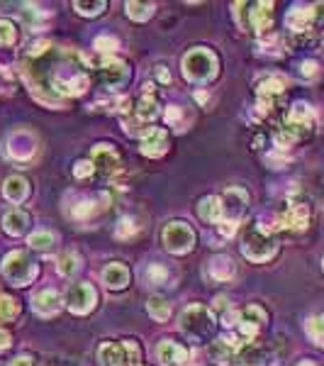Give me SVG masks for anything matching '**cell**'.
Segmentation results:
<instances>
[{
    "instance_id": "6",
    "label": "cell",
    "mask_w": 324,
    "mask_h": 366,
    "mask_svg": "<svg viewBox=\"0 0 324 366\" xmlns=\"http://www.w3.org/2000/svg\"><path fill=\"white\" fill-rule=\"evenodd\" d=\"M3 276L15 286H27L37 276V264L30 259L27 251H10L3 259Z\"/></svg>"
},
{
    "instance_id": "7",
    "label": "cell",
    "mask_w": 324,
    "mask_h": 366,
    "mask_svg": "<svg viewBox=\"0 0 324 366\" xmlns=\"http://www.w3.org/2000/svg\"><path fill=\"white\" fill-rule=\"evenodd\" d=\"M161 239H163V247L173 254H185L195 247V232L190 230V225L185 222L176 220V222H168L161 232Z\"/></svg>"
},
{
    "instance_id": "38",
    "label": "cell",
    "mask_w": 324,
    "mask_h": 366,
    "mask_svg": "<svg viewBox=\"0 0 324 366\" xmlns=\"http://www.w3.org/2000/svg\"><path fill=\"white\" fill-rule=\"evenodd\" d=\"M105 8H107V3H102V0H98V3H83V0L73 3V10L81 15H100Z\"/></svg>"
},
{
    "instance_id": "47",
    "label": "cell",
    "mask_w": 324,
    "mask_h": 366,
    "mask_svg": "<svg viewBox=\"0 0 324 366\" xmlns=\"http://www.w3.org/2000/svg\"><path fill=\"white\" fill-rule=\"evenodd\" d=\"M10 342H13V337H10L8 330H0V352H3V350H8V347H10Z\"/></svg>"
},
{
    "instance_id": "50",
    "label": "cell",
    "mask_w": 324,
    "mask_h": 366,
    "mask_svg": "<svg viewBox=\"0 0 324 366\" xmlns=\"http://www.w3.org/2000/svg\"><path fill=\"white\" fill-rule=\"evenodd\" d=\"M298 366H317V364L315 362H300Z\"/></svg>"
},
{
    "instance_id": "25",
    "label": "cell",
    "mask_w": 324,
    "mask_h": 366,
    "mask_svg": "<svg viewBox=\"0 0 324 366\" xmlns=\"http://www.w3.org/2000/svg\"><path fill=\"white\" fill-rule=\"evenodd\" d=\"M27 225H30V217H27V213L22 208H13L8 210L3 217V227L8 234H13V237H20V234L27 232Z\"/></svg>"
},
{
    "instance_id": "26",
    "label": "cell",
    "mask_w": 324,
    "mask_h": 366,
    "mask_svg": "<svg viewBox=\"0 0 324 366\" xmlns=\"http://www.w3.org/2000/svg\"><path fill=\"white\" fill-rule=\"evenodd\" d=\"M198 213L205 222H212V225H220L225 220V208H222V198L217 196H210L202 198L200 205H198Z\"/></svg>"
},
{
    "instance_id": "33",
    "label": "cell",
    "mask_w": 324,
    "mask_h": 366,
    "mask_svg": "<svg viewBox=\"0 0 324 366\" xmlns=\"http://www.w3.org/2000/svg\"><path fill=\"white\" fill-rule=\"evenodd\" d=\"M17 315H20V305H17V300L0 291V323L15 320Z\"/></svg>"
},
{
    "instance_id": "15",
    "label": "cell",
    "mask_w": 324,
    "mask_h": 366,
    "mask_svg": "<svg viewBox=\"0 0 324 366\" xmlns=\"http://www.w3.org/2000/svg\"><path fill=\"white\" fill-rule=\"evenodd\" d=\"M249 205V196L242 188H227L225 196H222V208H225V220L239 222V217L244 215Z\"/></svg>"
},
{
    "instance_id": "49",
    "label": "cell",
    "mask_w": 324,
    "mask_h": 366,
    "mask_svg": "<svg viewBox=\"0 0 324 366\" xmlns=\"http://www.w3.org/2000/svg\"><path fill=\"white\" fill-rule=\"evenodd\" d=\"M156 78H158V81H163V83H168V81H171L166 66H156Z\"/></svg>"
},
{
    "instance_id": "19",
    "label": "cell",
    "mask_w": 324,
    "mask_h": 366,
    "mask_svg": "<svg viewBox=\"0 0 324 366\" xmlns=\"http://www.w3.org/2000/svg\"><path fill=\"white\" fill-rule=\"evenodd\" d=\"M156 357L163 366H185L188 350L183 345H178V342L163 340L161 345L156 347Z\"/></svg>"
},
{
    "instance_id": "35",
    "label": "cell",
    "mask_w": 324,
    "mask_h": 366,
    "mask_svg": "<svg viewBox=\"0 0 324 366\" xmlns=\"http://www.w3.org/2000/svg\"><path fill=\"white\" fill-rule=\"evenodd\" d=\"M17 42V27L13 20H0V47H13Z\"/></svg>"
},
{
    "instance_id": "11",
    "label": "cell",
    "mask_w": 324,
    "mask_h": 366,
    "mask_svg": "<svg viewBox=\"0 0 324 366\" xmlns=\"http://www.w3.org/2000/svg\"><path fill=\"white\" fill-rule=\"evenodd\" d=\"M98 68V78L102 85H107V88H119L124 81L129 78V68L124 61L115 59V56H102V59L95 64Z\"/></svg>"
},
{
    "instance_id": "45",
    "label": "cell",
    "mask_w": 324,
    "mask_h": 366,
    "mask_svg": "<svg viewBox=\"0 0 324 366\" xmlns=\"http://www.w3.org/2000/svg\"><path fill=\"white\" fill-rule=\"evenodd\" d=\"M217 230H220V234L222 237H232V234L237 232V222H232V220H222L220 225H217Z\"/></svg>"
},
{
    "instance_id": "8",
    "label": "cell",
    "mask_w": 324,
    "mask_h": 366,
    "mask_svg": "<svg viewBox=\"0 0 324 366\" xmlns=\"http://www.w3.org/2000/svg\"><path fill=\"white\" fill-rule=\"evenodd\" d=\"M286 90V81L281 76H266L256 85V113L259 115H271L278 98Z\"/></svg>"
},
{
    "instance_id": "42",
    "label": "cell",
    "mask_w": 324,
    "mask_h": 366,
    "mask_svg": "<svg viewBox=\"0 0 324 366\" xmlns=\"http://www.w3.org/2000/svg\"><path fill=\"white\" fill-rule=\"evenodd\" d=\"M166 122L173 125V127H183V108L171 105L166 110Z\"/></svg>"
},
{
    "instance_id": "32",
    "label": "cell",
    "mask_w": 324,
    "mask_h": 366,
    "mask_svg": "<svg viewBox=\"0 0 324 366\" xmlns=\"http://www.w3.org/2000/svg\"><path fill=\"white\" fill-rule=\"evenodd\" d=\"M124 8H127V15L132 17V20H136V22H146V20H149V17L153 15L156 5H153V3H132V0H129V3L124 5Z\"/></svg>"
},
{
    "instance_id": "37",
    "label": "cell",
    "mask_w": 324,
    "mask_h": 366,
    "mask_svg": "<svg viewBox=\"0 0 324 366\" xmlns=\"http://www.w3.org/2000/svg\"><path fill=\"white\" fill-rule=\"evenodd\" d=\"M93 47L95 51H102V54H110V51H115L119 47V42L112 34H100V37H95V42H93Z\"/></svg>"
},
{
    "instance_id": "10",
    "label": "cell",
    "mask_w": 324,
    "mask_h": 366,
    "mask_svg": "<svg viewBox=\"0 0 324 366\" xmlns=\"http://www.w3.org/2000/svg\"><path fill=\"white\" fill-rule=\"evenodd\" d=\"M95 303H98V293H95V288L90 283H73L66 293L68 310L76 313V315L90 313L95 308Z\"/></svg>"
},
{
    "instance_id": "3",
    "label": "cell",
    "mask_w": 324,
    "mask_h": 366,
    "mask_svg": "<svg viewBox=\"0 0 324 366\" xmlns=\"http://www.w3.org/2000/svg\"><path fill=\"white\" fill-rule=\"evenodd\" d=\"M100 366H144L141 364L139 345L132 340L122 342H102L98 347Z\"/></svg>"
},
{
    "instance_id": "9",
    "label": "cell",
    "mask_w": 324,
    "mask_h": 366,
    "mask_svg": "<svg viewBox=\"0 0 324 366\" xmlns=\"http://www.w3.org/2000/svg\"><path fill=\"white\" fill-rule=\"evenodd\" d=\"M310 205L303 200H290L283 208V213L276 215V227L278 230H290V232H303L310 225Z\"/></svg>"
},
{
    "instance_id": "36",
    "label": "cell",
    "mask_w": 324,
    "mask_h": 366,
    "mask_svg": "<svg viewBox=\"0 0 324 366\" xmlns=\"http://www.w3.org/2000/svg\"><path fill=\"white\" fill-rule=\"evenodd\" d=\"M25 20H27V25L32 27V30H42V25L47 22V13L44 10H39V8H34V5H25Z\"/></svg>"
},
{
    "instance_id": "34",
    "label": "cell",
    "mask_w": 324,
    "mask_h": 366,
    "mask_svg": "<svg viewBox=\"0 0 324 366\" xmlns=\"http://www.w3.org/2000/svg\"><path fill=\"white\" fill-rule=\"evenodd\" d=\"M305 330H307V337H310L315 345L324 347V318H310L305 323Z\"/></svg>"
},
{
    "instance_id": "27",
    "label": "cell",
    "mask_w": 324,
    "mask_h": 366,
    "mask_svg": "<svg viewBox=\"0 0 324 366\" xmlns=\"http://www.w3.org/2000/svg\"><path fill=\"white\" fill-rule=\"evenodd\" d=\"M3 193H5V198H8L10 203L20 205L22 200L30 196V183H27V179H22V176H10V179L5 181V186H3Z\"/></svg>"
},
{
    "instance_id": "13",
    "label": "cell",
    "mask_w": 324,
    "mask_h": 366,
    "mask_svg": "<svg viewBox=\"0 0 324 366\" xmlns=\"http://www.w3.org/2000/svg\"><path fill=\"white\" fill-rule=\"evenodd\" d=\"M139 147H141V154H144V157H149V159L161 157V154H166V150H168V132L161 127L144 130V132H141Z\"/></svg>"
},
{
    "instance_id": "5",
    "label": "cell",
    "mask_w": 324,
    "mask_h": 366,
    "mask_svg": "<svg viewBox=\"0 0 324 366\" xmlns=\"http://www.w3.org/2000/svg\"><path fill=\"white\" fill-rule=\"evenodd\" d=\"M180 330L193 340H207L215 330V315L205 305H188L180 313Z\"/></svg>"
},
{
    "instance_id": "48",
    "label": "cell",
    "mask_w": 324,
    "mask_h": 366,
    "mask_svg": "<svg viewBox=\"0 0 324 366\" xmlns=\"http://www.w3.org/2000/svg\"><path fill=\"white\" fill-rule=\"evenodd\" d=\"M10 366H34V362H32V357H17V359H13V364Z\"/></svg>"
},
{
    "instance_id": "39",
    "label": "cell",
    "mask_w": 324,
    "mask_h": 366,
    "mask_svg": "<svg viewBox=\"0 0 324 366\" xmlns=\"http://www.w3.org/2000/svg\"><path fill=\"white\" fill-rule=\"evenodd\" d=\"M93 213H95V200H78L76 208L71 210V215L76 217V220H88Z\"/></svg>"
},
{
    "instance_id": "43",
    "label": "cell",
    "mask_w": 324,
    "mask_h": 366,
    "mask_svg": "<svg viewBox=\"0 0 324 366\" xmlns=\"http://www.w3.org/2000/svg\"><path fill=\"white\" fill-rule=\"evenodd\" d=\"M93 171H95L93 162H78L76 167H73V176H76V179H90Z\"/></svg>"
},
{
    "instance_id": "18",
    "label": "cell",
    "mask_w": 324,
    "mask_h": 366,
    "mask_svg": "<svg viewBox=\"0 0 324 366\" xmlns=\"http://www.w3.org/2000/svg\"><path fill=\"white\" fill-rule=\"evenodd\" d=\"M132 115H134V122L136 125L153 122V120H156V115H158V103L151 95V85H144V93H141V98L134 103Z\"/></svg>"
},
{
    "instance_id": "4",
    "label": "cell",
    "mask_w": 324,
    "mask_h": 366,
    "mask_svg": "<svg viewBox=\"0 0 324 366\" xmlns=\"http://www.w3.org/2000/svg\"><path fill=\"white\" fill-rule=\"evenodd\" d=\"M278 249V242L276 237H273V232L264 230L261 225L252 227L247 234H244L242 239V251L247 259L256 261V264H261V261H269L273 254H276Z\"/></svg>"
},
{
    "instance_id": "40",
    "label": "cell",
    "mask_w": 324,
    "mask_h": 366,
    "mask_svg": "<svg viewBox=\"0 0 324 366\" xmlns=\"http://www.w3.org/2000/svg\"><path fill=\"white\" fill-rule=\"evenodd\" d=\"M132 234H136V222L132 220V217H122L119 225L115 227V237L117 239H129Z\"/></svg>"
},
{
    "instance_id": "1",
    "label": "cell",
    "mask_w": 324,
    "mask_h": 366,
    "mask_svg": "<svg viewBox=\"0 0 324 366\" xmlns=\"http://www.w3.org/2000/svg\"><path fill=\"white\" fill-rule=\"evenodd\" d=\"M312 130H315V113H312V108L307 103H295L288 110L281 132L276 135V147L281 152H286L288 147L298 145L300 140L310 137Z\"/></svg>"
},
{
    "instance_id": "17",
    "label": "cell",
    "mask_w": 324,
    "mask_h": 366,
    "mask_svg": "<svg viewBox=\"0 0 324 366\" xmlns=\"http://www.w3.org/2000/svg\"><path fill=\"white\" fill-rule=\"evenodd\" d=\"M286 25H288V30L295 32V34L310 32L312 27L317 25V22H315V10H312V8H303V5H298V8H293V10H288Z\"/></svg>"
},
{
    "instance_id": "46",
    "label": "cell",
    "mask_w": 324,
    "mask_h": 366,
    "mask_svg": "<svg viewBox=\"0 0 324 366\" xmlns=\"http://www.w3.org/2000/svg\"><path fill=\"white\" fill-rule=\"evenodd\" d=\"M312 10H315V22H317V25H324V3L312 5Z\"/></svg>"
},
{
    "instance_id": "31",
    "label": "cell",
    "mask_w": 324,
    "mask_h": 366,
    "mask_svg": "<svg viewBox=\"0 0 324 366\" xmlns=\"http://www.w3.org/2000/svg\"><path fill=\"white\" fill-rule=\"evenodd\" d=\"M27 244H30L32 249H37V251H49L56 244V237L51 232H47V230H37V232L30 234Z\"/></svg>"
},
{
    "instance_id": "22",
    "label": "cell",
    "mask_w": 324,
    "mask_h": 366,
    "mask_svg": "<svg viewBox=\"0 0 324 366\" xmlns=\"http://www.w3.org/2000/svg\"><path fill=\"white\" fill-rule=\"evenodd\" d=\"M273 22V3H254L249 5V25L254 32L264 34Z\"/></svg>"
},
{
    "instance_id": "51",
    "label": "cell",
    "mask_w": 324,
    "mask_h": 366,
    "mask_svg": "<svg viewBox=\"0 0 324 366\" xmlns=\"http://www.w3.org/2000/svg\"><path fill=\"white\" fill-rule=\"evenodd\" d=\"M322 268H324V259H322Z\"/></svg>"
},
{
    "instance_id": "30",
    "label": "cell",
    "mask_w": 324,
    "mask_h": 366,
    "mask_svg": "<svg viewBox=\"0 0 324 366\" xmlns=\"http://www.w3.org/2000/svg\"><path fill=\"white\" fill-rule=\"evenodd\" d=\"M146 310H149V315L156 320V323H166V320L171 318V305L163 298H158V296L149 298V303H146Z\"/></svg>"
},
{
    "instance_id": "2",
    "label": "cell",
    "mask_w": 324,
    "mask_h": 366,
    "mask_svg": "<svg viewBox=\"0 0 324 366\" xmlns=\"http://www.w3.org/2000/svg\"><path fill=\"white\" fill-rule=\"evenodd\" d=\"M220 61L210 49L198 47L183 56V76L193 83H207L217 76Z\"/></svg>"
},
{
    "instance_id": "21",
    "label": "cell",
    "mask_w": 324,
    "mask_h": 366,
    "mask_svg": "<svg viewBox=\"0 0 324 366\" xmlns=\"http://www.w3.org/2000/svg\"><path fill=\"white\" fill-rule=\"evenodd\" d=\"M32 308H34V313L37 315H42V318H51V315H56L59 313V308H61V296L56 293V291H39L37 296L32 298Z\"/></svg>"
},
{
    "instance_id": "14",
    "label": "cell",
    "mask_w": 324,
    "mask_h": 366,
    "mask_svg": "<svg viewBox=\"0 0 324 366\" xmlns=\"http://www.w3.org/2000/svg\"><path fill=\"white\" fill-rule=\"evenodd\" d=\"M266 323V313L264 308L259 305H249L244 308V310H239V333H242L244 337H249V340H254L256 335H259V330L264 328Z\"/></svg>"
},
{
    "instance_id": "28",
    "label": "cell",
    "mask_w": 324,
    "mask_h": 366,
    "mask_svg": "<svg viewBox=\"0 0 324 366\" xmlns=\"http://www.w3.org/2000/svg\"><path fill=\"white\" fill-rule=\"evenodd\" d=\"M234 261L230 259V256H215L212 261H210V276L215 278V281H232V276H234Z\"/></svg>"
},
{
    "instance_id": "20",
    "label": "cell",
    "mask_w": 324,
    "mask_h": 366,
    "mask_svg": "<svg viewBox=\"0 0 324 366\" xmlns=\"http://www.w3.org/2000/svg\"><path fill=\"white\" fill-rule=\"evenodd\" d=\"M93 167L102 171V174H115V171H119V154L110 145H95Z\"/></svg>"
},
{
    "instance_id": "41",
    "label": "cell",
    "mask_w": 324,
    "mask_h": 366,
    "mask_svg": "<svg viewBox=\"0 0 324 366\" xmlns=\"http://www.w3.org/2000/svg\"><path fill=\"white\" fill-rule=\"evenodd\" d=\"M146 278H149L151 283H156V286L166 283V278H168L166 266H161V264H151L149 268H146Z\"/></svg>"
},
{
    "instance_id": "23",
    "label": "cell",
    "mask_w": 324,
    "mask_h": 366,
    "mask_svg": "<svg viewBox=\"0 0 324 366\" xmlns=\"http://www.w3.org/2000/svg\"><path fill=\"white\" fill-rule=\"evenodd\" d=\"M102 283L110 291H122L129 283V268L119 264V261H112V264L102 268Z\"/></svg>"
},
{
    "instance_id": "44",
    "label": "cell",
    "mask_w": 324,
    "mask_h": 366,
    "mask_svg": "<svg viewBox=\"0 0 324 366\" xmlns=\"http://www.w3.org/2000/svg\"><path fill=\"white\" fill-rule=\"evenodd\" d=\"M300 73H303L305 78H315L317 73H320V64H317V61H303V66H300Z\"/></svg>"
},
{
    "instance_id": "12",
    "label": "cell",
    "mask_w": 324,
    "mask_h": 366,
    "mask_svg": "<svg viewBox=\"0 0 324 366\" xmlns=\"http://www.w3.org/2000/svg\"><path fill=\"white\" fill-rule=\"evenodd\" d=\"M5 152H8V157L15 159V162H30L34 154H37V140H34V135L27 132V130H17V132L8 137Z\"/></svg>"
},
{
    "instance_id": "24",
    "label": "cell",
    "mask_w": 324,
    "mask_h": 366,
    "mask_svg": "<svg viewBox=\"0 0 324 366\" xmlns=\"http://www.w3.org/2000/svg\"><path fill=\"white\" fill-rule=\"evenodd\" d=\"M264 359H266V352L261 350L254 340H249V342H242V345H239L234 362H237V366H264Z\"/></svg>"
},
{
    "instance_id": "29",
    "label": "cell",
    "mask_w": 324,
    "mask_h": 366,
    "mask_svg": "<svg viewBox=\"0 0 324 366\" xmlns=\"http://www.w3.org/2000/svg\"><path fill=\"white\" fill-rule=\"evenodd\" d=\"M56 268H59L61 276H73V273L81 268V256L73 254V251H66L56 259Z\"/></svg>"
},
{
    "instance_id": "16",
    "label": "cell",
    "mask_w": 324,
    "mask_h": 366,
    "mask_svg": "<svg viewBox=\"0 0 324 366\" xmlns=\"http://www.w3.org/2000/svg\"><path fill=\"white\" fill-rule=\"evenodd\" d=\"M239 345H242V342H239L237 337H220V340H215L212 345H210L207 354H210V359H212L215 364L227 366L232 359L237 357Z\"/></svg>"
}]
</instances>
